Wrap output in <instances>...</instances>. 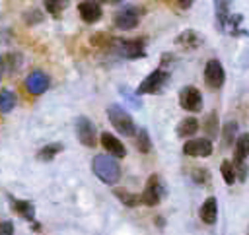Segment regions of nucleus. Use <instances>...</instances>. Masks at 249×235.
<instances>
[{"label": "nucleus", "mask_w": 249, "mask_h": 235, "mask_svg": "<svg viewBox=\"0 0 249 235\" xmlns=\"http://www.w3.org/2000/svg\"><path fill=\"white\" fill-rule=\"evenodd\" d=\"M91 171L105 185H115L121 179V167L113 155H95L91 161Z\"/></svg>", "instance_id": "f257e3e1"}, {"label": "nucleus", "mask_w": 249, "mask_h": 235, "mask_svg": "<svg viewBox=\"0 0 249 235\" xmlns=\"http://www.w3.org/2000/svg\"><path fill=\"white\" fill-rule=\"evenodd\" d=\"M107 118L113 124V128H117L119 134H123V136H136L138 128H136L132 117L128 115V111H124L121 105H117V103L109 105L107 107Z\"/></svg>", "instance_id": "f03ea898"}, {"label": "nucleus", "mask_w": 249, "mask_h": 235, "mask_svg": "<svg viewBox=\"0 0 249 235\" xmlns=\"http://www.w3.org/2000/svg\"><path fill=\"white\" fill-rule=\"evenodd\" d=\"M111 47L115 49L117 54L128 58V60H136V58H142L146 54L144 39H113Z\"/></svg>", "instance_id": "7ed1b4c3"}, {"label": "nucleus", "mask_w": 249, "mask_h": 235, "mask_svg": "<svg viewBox=\"0 0 249 235\" xmlns=\"http://www.w3.org/2000/svg\"><path fill=\"white\" fill-rule=\"evenodd\" d=\"M169 74L163 68H156L154 72H150L138 85L136 95H146V93H160L163 89V85L167 84Z\"/></svg>", "instance_id": "20e7f679"}, {"label": "nucleus", "mask_w": 249, "mask_h": 235, "mask_svg": "<svg viewBox=\"0 0 249 235\" xmlns=\"http://www.w3.org/2000/svg\"><path fill=\"white\" fill-rule=\"evenodd\" d=\"M161 198H163V185L160 181V175L154 173V175H150V179L144 185V190L140 194V202L144 206H158L161 202Z\"/></svg>", "instance_id": "39448f33"}, {"label": "nucleus", "mask_w": 249, "mask_h": 235, "mask_svg": "<svg viewBox=\"0 0 249 235\" xmlns=\"http://www.w3.org/2000/svg\"><path fill=\"white\" fill-rule=\"evenodd\" d=\"M226 82V72H224V66L218 58H210L204 66V84L210 87V89H220Z\"/></svg>", "instance_id": "423d86ee"}, {"label": "nucleus", "mask_w": 249, "mask_h": 235, "mask_svg": "<svg viewBox=\"0 0 249 235\" xmlns=\"http://www.w3.org/2000/svg\"><path fill=\"white\" fill-rule=\"evenodd\" d=\"M179 105L189 113H200L202 111V93L195 85H185L179 91Z\"/></svg>", "instance_id": "0eeeda50"}, {"label": "nucleus", "mask_w": 249, "mask_h": 235, "mask_svg": "<svg viewBox=\"0 0 249 235\" xmlns=\"http://www.w3.org/2000/svg\"><path fill=\"white\" fill-rule=\"evenodd\" d=\"M76 136L82 146H88V148L97 146V130H95V124L88 117L76 118Z\"/></svg>", "instance_id": "6e6552de"}, {"label": "nucleus", "mask_w": 249, "mask_h": 235, "mask_svg": "<svg viewBox=\"0 0 249 235\" xmlns=\"http://www.w3.org/2000/svg\"><path fill=\"white\" fill-rule=\"evenodd\" d=\"M113 23L123 31L134 29L140 23V10L136 6H124L113 16Z\"/></svg>", "instance_id": "1a4fd4ad"}, {"label": "nucleus", "mask_w": 249, "mask_h": 235, "mask_svg": "<svg viewBox=\"0 0 249 235\" xmlns=\"http://www.w3.org/2000/svg\"><path fill=\"white\" fill-rule=\"evenodd\" d=\"M212 150V140L208 138H193L183 144V153L189 157H208Z\"/></svg>", "instance_id": "9d476101"}, {"label": "nucleus", "mask_w": 249, "mask_h": 235, "mask_svg": "<svg viewBox=\"0 0 249 235\" xmlns=\"http://www.w3.org/2000/svg\"><path fill=\"white\" fill-rule=\"evenodd\" d=\"M23 84H25V89H27L31 95H41V93H45V91L49 89L51 80H49V76H47L45 72L33 70L31 74H27V78H25Z\"/></svg>", "instance_id": "9b49d317"}, {"label": "nucleus", "mask_w": 249, "mask_h": 235, "mask_svg": "<svg viewBox=\"0 0 249 235\" xmlns=\"http://www.w3.org/2000/svg\"><path fill=\"white\" fill-rule=\"evenodd\" d=\"M78 14H80V17H82L86 23H95V21L101 19L103 10H101V4H99V2L88 0V2H80V4H78Z\"/></svg>", "instance_id": "f8f14e48"}, {"label": "nucleus", "mask_w": 249, "mask_h": 235, "mask_svg": "<svg viewBox=\"0 0 249 235\" xmlns=\"http://www.w3.org/2000/svg\"><path fill=\"white\" fill-rule=\"evenodd\" d=\"M99 142H101V146H103L113 157H124V155H126V148H124V144H123L117 136H113L111 132H101Z\"/></svg>", "instance_id": "ddd939ff"}, {"label": "nucleus", "mask_w": 249, "mask_h": 235, "mask_svg": "<svg viewBox=\"0 0 249 235\" xmlns=\"http://www.w3.org/2000/svg\"><path fill=\"white\" fill-rule=\"evenodd\" d=\"M249 157V132H241L235 140V148H233V165L239 167L245 163V159Z\"/></svg>", "instance_id": "4468645a"}, {"label": "nucleus", "mask_w": 249, "mask_h": 235, "mask_svg": "<svg viewBox=\"0 0 249 235\" xmlns=\"http://www.w3.org/2000/svg\"><path fill=\"white\" fill-rule=\"evenodd\" d=\"M198 216H200V219H202L204 223H208V225L216 223V219H218V200H216L214 196H208V198L202 202Z\"/></svg>", "instance_id": "2eb2a0df"}, {"label": "nucleus", "mask_w": 249, "mask_h": 235, "mask_svg": "<svg viewBox=\"0 0 249 235\" xmlns=\"http://www.w3.org/2000/svg\"><path fill=\"white\" fill-rule=\"evenodd\" d=\"M200 128V124H198V120L195 118V117H187V118H183L179 124H177V136L179 138H191V136H195L196 134V130Z\"/></svg>", "instance_id": "dca6fc26"}, {"label": "nucleus", "mask_w": 249, "mask_h": 235, "mask_svg": "<svg viewBox=\"0 0 249 235\" xmlns=\"http://www.w3.org/2000/svg\"><path fill=\"white\" fill-rule=\"evenodd\" d=\"M12 204H14V210H16L25 221H35V206H33V202L12 198Z\"/></svg>", "instance_id": "f3484780"}, {"label": "nucleus", "mask_w": 249, "mask_h": 235, "mask_svg": "<svg viewBox=\"0 0 249 235\" xmlns=\"http://www.w3.org/2000/svg\"><path fill=\"white\" fill-rule=\"evenodd\" d=\"M239 132H237V122L235 120H228L222 128V148H230V146H235V140H237Z\"/></svg>", "instance_id": "a211bd4d"}, {"label": "nucleus", "mask_w": 249, "mask_h": 235, "mask_svg": "<svg viewBox=\"0 0 249 235\" xmlns=\"http://www.w3.org/2000/svg\"><path fill=\"white\" fill-rule=\"evenodd\" d=\"M62 150H64V144H60V142L45 144V146L37 151V159H41V161H51V159H54V155L60 153Z\"/></svg>", "instance_id": "6ab92c4d"}, {"label": "nucleus", "mask_w": 249, "mask_h": 235, "mask_svg": "<svg viewBox=\"0 0 249 235\" xmlns=\"http://www.w3.org/2000/svg\"><path fill=\"white\" fill-rule=\"evenodd\" d=\"M16 93L12 91V89H8V87H4V89H0V113H12L14 111V107H16Z\"/></svg>", "instance_id": "aec40b11"}, {"label": "nucleus", "mask_w": 249, "mask_h": 235, "mask_svg": "<svg viewBox=\"0 0 249 235\" xmlns=\"http://www.w3.org/2000/svg\"><path fill=\"white\" fill-rule=\"evenodd\" d=\"M175 43L181 45V47H185V49H193V47L200 45V35H198L196 31H193V29H187V31H183V33L175 39Z\"/></svg>", "instance_id": "412c9836"}, {"label": "nucleus", "mask_w": 249, "mask_h": 235, "mask_svg": "<svg viewBox=\"0 0 249 235\" xmlns=\"http://www.w3.org/2000/svg\"><path fill=\"white\" fill-rule=\"evenodd\" d=\"M220 173H222V179H224L226 185H233L235 179H237L235 165H233V161H230V159H224V161L220 163Z\"/></svg>", "instance_id": "4be33fe9"}, {"label": "nucleus", "mask_w": 249, "mask_h": 235, "mask_svg": "<svg viewBox=\"0 0 249 235\" xmlns=\"http://www.w3.org/2000/svg\"><path fill=\"white\" fill-rule=\"evenodd\" d=\"M113 194L123 202V206H126V208H136L138 206V202H140V196H136V194H132V192H128L126 188H115L113 190Z\"/></svg>", "instance_id": "5701e85b"}, {"label": "nucleus", "mask_w": 249, "mask_h": 235, "mask_svg": "<svg viewBox=\"0 0 249 235\" xmlns=\"http://www.w3.org/2000/svg\"><path fill=\"white\" fill-rule=\"evenodd\" d=\"M202 130H204V134H206L208 140L216 138V134H218V115H216V113H210V115L204 117Z\"/></svg>", "instance_id": "b1692460"}, {"label": "nucleus", "mask_w": 249, "mask_h": 235, "mask_svg": "<svg viewBox=\"0 0 249 235\" xmlns=\"http://www.w3.org/2000/svg\"><path fill=\"white\" fill-rule=\"evenodd\" d=\"M214 8H216V17H218V29L226 31V23L230 19V14H228L230 2H214Z\"/></svg>", "instance_id": "393cba45"}, {"label": "nucleus", "mask_w": 249, "mask_h": 235, "mask_svg": "<svg viewBox=\"0 0 249 235\" xmlns=\"http://www.w3.org/2000/svg\"><path fill=\"white\" fill-rule=\"evenodd\" d=\"M136 150L138 151H142V153H148L150 150H152V140H150V136H148V130L146 128H140L138 132H136Z\"/></svg>", "instance_id": "a878e982"}, {"label": "nucleus", "mask_w": 249, "mask_h": 235, "mask_svg": "<svg viewBox=\"0 0 249 235\" xmlns=\"http://www.w3.org/2000/svg\"><path fill=\"white\" fill-rule=\"evenodd\" d=\"M43 4H45V10H47L54 19H58L60 14H62V10L66 8V2H62V0H47V2H43Z\"/></svg>", "instance_id": "bb28decb"}, {"label": "nucleus", "mask_w": 249, "mask_h": 235, "mask_svg": "<svg viewBox=\"0 0 249 235\" xmlns=\"http://www.w3.org/2000/svg\"><path fill=\"white\" fill-rule=\"evenodd\" d=\"M193 181H195L196 185H206V183H210V173H208V169H206V167H196V169H193Z\"/></svg>", "instance_id": "cd10ccee"}, {"label": "nucleus", "mask_w": 249, "mask_h": 235, "mask_svg": "<svg viewBox=\"0 0 249 235\" xmlns=\"http://www.w3.org/2000/svg\"><path fill=\"white\" fill-rule=\"evenodd\" d=\"M23 17L27 19V17H31L27 23L29 25H33V23H39V21H43V14L39 12V8H31V10H27L25 14H23Z\"/></svg>", "instance_id": "c85d7f7f"}, {"label": "nucleus", "mask_w": 249, "mask_h": 235, "mask_svg": "<svg viewBox=\"0 0 249 235\" xmlns=\"http://www.w3.org/2000/svg\"><path fill=\"white\" fill-rule=\"evenodd\" d=\"M0 235H14V223L10 219L0 221Z\"/></svg>", "instance_id": "c756f323"}, {"label": "nucleus", "mask_w": 249, "mask_h": 235, "mask_svg": "<svg viewBox=\"0 0 249 235\" xmlns=\"http://www.w3.org/2000/svg\"><path fill=\"white\" fill-rule=\"evenodd\" d=\"M4 70H6V64H4V58L0 56V80H2V76H4Z\"/></svg>", "instance_id": "7c9ffc66"}, {"label": "nucleus", "mask_w": 249, "mask_h": 235, "mask_svg": "<svg viewBox=\"0 0 249 235\" xmlns=\"http://www.w3.org/2000/svg\"><path fill=\"white\" fill-rule=\"evenodd\" d=\"M247 235H249V227H247Z\"/></svg>", "instance_id": "2f4dec72"}]
</instances>
